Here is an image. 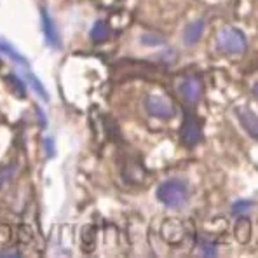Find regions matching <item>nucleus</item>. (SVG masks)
Wrapping results in <instances>:
<instances>
[{
	"label": "nucleus",
	"mask_w": 258,
	"mask_h": 258,
	"mask_svg": "<svg viewBox=\"0 0 258 258\" xmlns=\"http://www.w3.org/2000/svg\"><path fill=\"white\" fill-rule=\"evenodd\" d=\"M157 199L161 201V204H164L169 210H180L185 204L188 203V185L185 180H180V178H169V180L162 181L157 187V192H155Z\"/></svg>",
	"instance_id": "f257e3e1"
},
{
	"label": "nucleus",
	"mask_w": 258,
	"mask_h": 258,
	"mask_svg": "<svg viewBox=\"0 0 258 258\" xmlns=\"http://www.w3.org/2000/svg\"><path fill=\"white\" fill-rule=\"evenodd\" d=\"M216 45L222 52L229 56H241L246 52V47H248V42H246L244 33L239 28H234V26H225L218 32L216 35Z\"/></svg>",
	"instance_id": "f03ea898"
},
{
	"label": "nucleus",
	"mask_w": 258,
	"mask_h": 258,
	"mask_svg": "<svg viewBox=\"0 0 258 258\" xmlns=\"http://www.w3.org/2000/svg\"><path fill=\"white\" fill-rule=\"evenodd\" d=\"M145 108L149 112V115L155 117V119L168 120L174 117V107L169 100H166L164 96H159V94H150L145 100Z\"/></svg>",
	"instance_id": "7ed1b4c3"
},
{
	"label": "nucleus",
	"mask_w": 258,
	"mask_h": 258,
	"mask_svg": "<svg viewBox=\"0 0 258 258\" xmlns=\"http://www.w3.org/2000/svg\"><path fill=\"white\" fill-rule=\"evenodd\" d=\"M180 138L187 147H196L203 140V126L194 115H187L181 124Z\"/></svg>",
	"instance_id": "20e7f679"
},
{
	"label": "nucleus",
	"mask_w": 258,
	"mask_h": 258,
	"mask_svg": "<svg viewBox=\"0 0 258 258\" xmlns=\"http://www.w3.org/2000/svg\"><path fill=\"white\" fill-rule=\"evenodd\" d=\"M234 113H236L239 124H241V127L246 131V135L258 142V115L256 113L249 107H236L234 108Z\"/></svg>",
	"instance_id": "39448f33"
},
{
	"label": "nucleus",
	"mask_w": 258,
	"mask_h": 258,
	"mask_svg": "<svg viewBox=\"0 0 258 258\" xmlns=\"http://www.w3.org/2000/svg\"><path fill=\"white\" fill-rule=\"evenodd\" d=\"M180 94L188 105H196L203 96V84L197 77H187L180 82Z\"/></svg>",
	"instance_id": "423d86ee"
},
{
	"label": "nucleus",
	"mask_w": 258,
	"mask_h": 258,
	"mask_svg": "<svg viewBox=\"0 0 258 258\" xmlns=\"http://www.w3.org/2000/svg\"><path fill=\"white\" fill-rule=\"evenodd\" d=\"M40 18H42V32L45 37V42H47L51 47L58 49L61 45V37L58 33V28H56V23L51 18V14L45 9H40Z\"/></svg>",
	"instance_id": "0eeeda50"
},
{
	"label": "nucleus",
	"mask_w": 258,
	"mask_h": 258,
	"mask_svg": "<svg viewBox=\"0 0 258 258\" xmlns=\"http://www.w3.org/2000/svg\"><path fill=\"white\" fill-rule=\"evenodd\" d=\"M204 26H206L204 20H196V21L188 23L183 30V44L185 45H196L201 40V37H203Z\"/></svg>",
	"instance_id": "6e6552de"
},
{
	"label": "nucleus",
	"mask_w": 258,
	"mask_h": 258,
	"mask_svg": "<svg viewBox=\"0 0 258 258\" xmlns=\"http://www.w3.org/2000/svg\"><path fill=\"white\" fill-rule=\"evenodd\" d=\"M234 236H236L237 242L241 244H248L251 239V222L246 215L237 216L236 225H234Z\"/></svg>",
	"instance_id": "1a4fd4ad"
},
{
	"label": "nucleus",
	"mask_w": 258,
	"mask_h": 258,
	"mask_svg": "<svg viewBox=\"0 0 258 258\" xmlns=\"http://www.w3.org/2000/svg\"><path fill=\"white\" fill-rule=\"evenodd\" d=\"M0 52H2V54H6L9 59H13L14 63L23 64V67H28V59H26L21 52H18L16 47H13V44L7 42V40L2 39V37H0Z\"/></svg>",
	"instance_id": "9d476101"
},
{
	"label": "nucleus",
	"mask_w": 258,
	"mask_h": 258,
	"mask_svg": "<svg viewBox=\"0 0 258 258\" xmlns=\"http://www.w3.org/2000/svg\"><path fill=\"white\" fill-rule=\"evenodd\" d=\"M108 37H110V26L105 21L94 23L93 30H91V39H93V42L101 44V42H105V40H108Z\"/></svg>",
	"instance_id": "9b49d317"
},
{
	"label": "nucleus",
	"mask_w": 258,
	"mask_h": 258,
	"mask_svg": "<svg viewBox=\"0 0 258 258\" xmlns=\"http://www.w3.org/2000/svg\"><path fill=\"white\" fill-rule=\"evenodd\" d=\"M23 77H25V81L28 82L30 86H32V89L35 91V93L39 94V96L42 98L44 101H47V100H49L47 91H45V87H44L42 82H40L39 79H37V75H33L32 72H25V74H23Z\"/></svg>",
	"instance_id": "f8f14e48"
},
{
	"label": "nucleus",
	"mask_w": 258,
	"mask_h": 258,
	"mask_svg": "<svg viewBox=\"0 0 258 258\" xmlns=\"http://www.w3.org/2000/svg\"><path fill=\"white\" fill-rule=\"evenodd\" d=\"M6 82H7V86L11 87V91H13L16 96H20V98H25L26 96V86H25V82L21 81V77H18L16 74H11V75H7V79H6Z\"/></svg>",
	"instance_id": "ddd939ff"
},
{
	"label": "nucleus",
	"mask_w": 258,
	"mask_h": 258,
	"mask_svg": "<svg viewBox=\"0 0 258 258\" xmlns=\"http://www.w3.org/2000/svg\"><path fill=\"white\" fill-rule=\"evenodd\" d=\"M255 208V201L251 199H239L232 204V213L234 216H241V215H248L249 211Z\"/></svg>",
	"instance_id": "4468645a"
},
{
	"label": "nucleus",
	"mask_w": 258,
	"mask_h": 258,
	"mask_svg": "<svg viewBox=\"0 0 258 258\" xmlns=\"http://www.w3.org/2000/svg\"><path fill=\"white\" fill-rule=\"evenodd\" d=\"M14 173H16V166H6V168H0V188H2L9 180H13Z\"/></svg>",
	"instance_id": "2eb2a0df"
},
{
	"label": "nucleus",
	"mask_w": 258,
	"mask_h": 258,
	"mask_svg": "<svg viewBox=\"0 0 258 258\" xmlns=\"http://www.w3.org/2000/svg\"><path fill=\"white\" fill-rule=\"evenodd\" d=\"M201 253H203L204 256H216L218 255V249H216V246L211 244V242L203 241L201 242Z\"/></svg>",
	"instance_id": "dca6fc26"
},
{
	"label": "nucleus",
	"mask_w": 258,
	"mask_h": 258,
	"mask_svg": "<svg viewBox=\"0 0 258 258\" xmlns=\"http://www.w3.org/2000/svg\"><path fill=\"white\" fill-rule=\"evenodd\" d=\"M142 42H143V44H161V42H164V40H162L161 37H154V35H143V37H142Z\"/></svg>",
	"instance_id": "f3484780"
},
{
	"label": "nucleus",
	"mask_w": 258,
	"mask_h": 258,
	"mask_svg": "<svg viewBox=\"0 0 258 258\" xmlns=\"http://www.w3.org/2000/svg\"><path fill=\"white\" fill-rule=\"evenodd\" d=\"M45 150H47L49 155L54 154V149H52V138H45Z\"/></svg>",
	"instance_id": "a211bd4d"
},
{
	"label": "nucleus",
	"mask_w": 258,
	"mask_h": 258,
	"mask_svg": "<svg viewBox=\"0 0 258 258\" xmlns=\"http://www.w3.org/2000/svg\"><path fill=\"white\" fill-rule=\"evenodd\" d=\"M253 96L256 98V101H258V81L253 84Z\"/></svg>",
	"instance_id": "6ab92c4d"
}]
</instances>
